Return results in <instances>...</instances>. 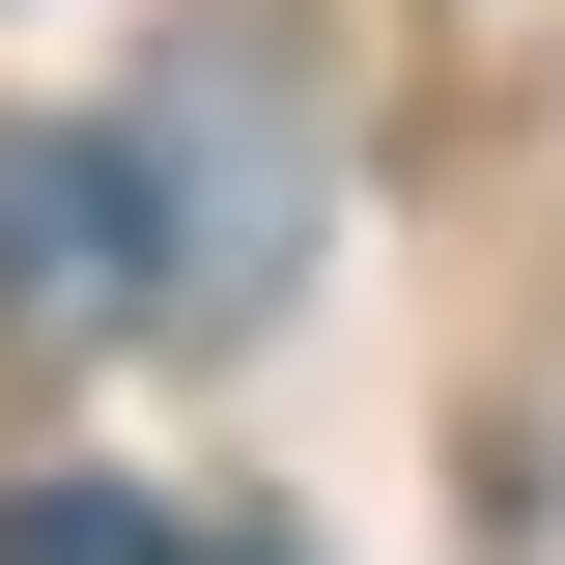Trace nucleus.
Instances as JSON below:
<instances>
[{"mask_svg": "<svg viewBox=\"0 0 565 565\" xmlns=\"http://www.w3.org/2000/svg\"><path fill=\"white\" fill-rule=\"evenodd\" d=\"M85 311H141V170L114 141H0V340H85Z\"/></svg>", "mask_w": 565, "mask_h": 565, "instance_id": "f257e3e1", "label": "nucleus"}, {"mask_svg": "<svg viewBox=\"0 0 565 565\" xmlns=\"http://www.w3.org/2000/svg\"><path fill=\"white\" fill-rule=\"evenodd\" d=\"M0 565H199V537H170V509H114V481H29V509H0Z\"/></svg>", "mask_w": 565, "mask_h": 565, "instance_id": "f03ea898", "label": "nucleus"}, {"mask_svg": "<svg viewBox=\"0 0 565 565\" xmlns=\"http://www.w3.org/2000/svg\"><path fill=\"white\" fill-rule=\"evenodd\" d=\"M226 565H282V537H226Z\"/></svg>", "mask_w": 565, "mask_h": 565, "instance_id": "7ed1b4c3", "label": "nucleus"}]
</instances>
